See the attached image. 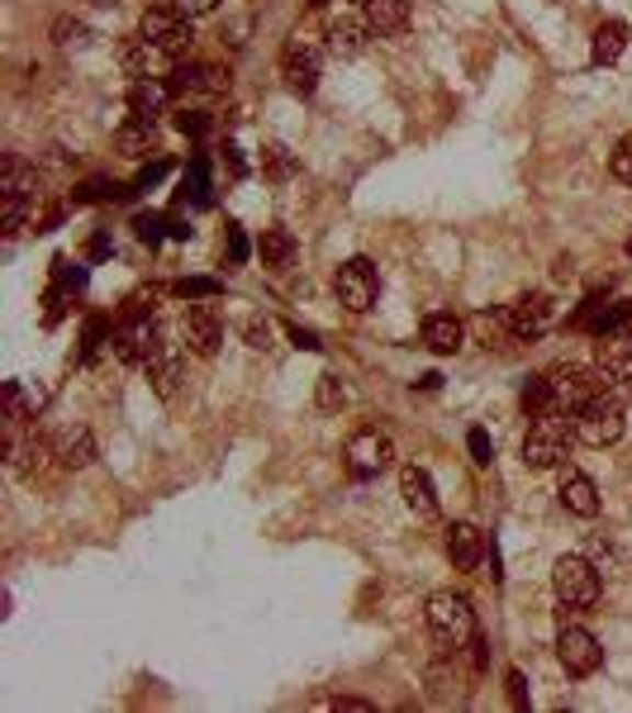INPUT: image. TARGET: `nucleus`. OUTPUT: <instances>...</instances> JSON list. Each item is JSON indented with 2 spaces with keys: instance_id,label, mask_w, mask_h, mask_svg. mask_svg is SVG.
Returning a JSON list of instances; mask_svg holds the SVG:
<instances>
[{
  "instance_id": "obj_28",
  "label": "nucleus",
  "mask_w": 632,
  "mask_h": 713,
  "mask_svg": "<svg viewBox=\"0 0 632 713\" xmlns=\"http://www.w3.org/2000/svg\"><path fill=\"white\" fill-rule=\"evenodd\" d=\"M57 462L63 466H91L95 462V438H91V428H71V433L57 442Z\"/></svg>"
},
{
  "instance_id": "obj_25",
  "label": "nucleus",
  "mask_w": 632,
  "mask_h": 713,
  "mask_svg": "<svg viewBox=\"0 0 632 713\" xmlns=\"http://www.w3.org/2000/svg\"><path fill=\"white\" fill-rule=\"evenodd\" d=\"M0 195L34 200L38 195V171L29 167L24 157H5V162H0Z\"/></svg>"
},
{
  "instance_id": "obj_39",
  "label": "nucleus",
  "mask_w": 632,
  "mask_h": 713,
  "mask_svg": "<svg viewBox=\"0 0 632 713\" xmlns=\"http://www.w3.org/2000/svg\"><path fill=\"white\" fill-rule=\"evenodd\" d=\"M110 195H124L120 185H110V181H86L77 185V205H95V200H110Z\"/></svg>"
},
{
  "instance_id": "obj_43",
  "label": "nucleus",
  "mask_w": 632,
  "mask_h": 713,
  "mask_svg": "<svg viewBox=\"0 0 632 713\" xmlns=\"http://www.w3.org/2000/svg\"><path fill=\"white\" fill-rule=\"evenodd\" d=\"M105 333H110V324H105V319H91V324H86V352H81V356H91V352L100 348V342H105Z\"/></svg>"
},
{
  "instance_id": "obj_26",
  "label": "nucleus",
  "mask_w": 632,
  "mask_h": 713,
  "mask_svg": "<svg viewBox=\"0 0 632 713\" xmlns=\"http://www.w3.org/2000/svg\"><path fill=\"white\" fill-rule=\"evenodd\" d=\"M628 48V24L623 20H605L595 29V43H590V57H595V67H609V63H619Z\"/></svg>"
},
{
  "instance_id": "obj_41",
  "label": "nucleus",
  "mask_w": 632,
  "mask_h": 713,
  "mask_svg": "<svg viewBox=\"0 0 632 713\" xmlns=\"http://www.w3.org/2000/svg\"><path fill=\"white\" fill-rule=\"evenodd\" d=\"M134 228H138V238H143V242H153V248H157V242H162L167 219H162V214H138Z\"/></svg>"
},
{
  "instance_id": "obj_19",
  "label": "nucleus",
  "mask_w": 632,
  "mask_h": 713,
  "mask_svg": "<svg viewBox=\"0 0 632 713\" xmlns=\"http://www.w3.org/2000/svg\"><path fill=\"white\" fill-rule=\"evenodd\" d=\"M448 556L456 570H476L485 556V533L476 523H452L448 528Z\"/></svg>"
},
{
  "instance_id": "obj_45",
  "label": "nucleus",
  "mask_w": 632,
  "mask_h": 713,
  "mask_svg": "<svg viewBox=\"0 0 632 713\" xmlns=\"http://www.w3.org/2000/svg\"><path fill=\"white\" fill-rule=\"evenodd\" d=\"M509 699H514V709H528V680L519 670H509Z\"/></svg>"
},
{
  "instance_id": "obj_11",
  "label": "nucleus",
  "mask_w": 632,
  "mask_h": 713,
  "mask_svg": "<svg viewBox=\"0 0 632 713\" xmlns=\"http://www.w3.org/2000/svg\"><path fill=\"white\" fill-rule=\"evenodd\" d=\"M371 34H376V29H371L366 10H362V14L342 10V14H334V20H328V29H324L328 53H334V57H357V53H366Z\"/></svg>"
},
{
  "instance_id": "obj_13",
  "label": "nucleus",
  "mask_w": 632,
  "mask_h": 713,
  "mask_svg": "<svg viewBox=\"0 0 632 713\" xmlns=\"http://www.w3.org/2000/svg\"><path fill=\"white\" fill-rule=\"evenodd\" d=\"M181 338H185V348H191V352L214 356V352H219V342H224L219 309H214V305H191V309H185V319H181Z\"/></svg>"
},
{
  "instance_id": "obj_35",
  "label": "nucleus",
  "mask_w": 632,
  "mask_h": 713,
  "mask_svg": "<svg viewBox=\"0 0 632 713\" xmlns=\"http://www.w3.org/2000/svg\"><path fill=\"white\" fill-rule=\"evenodd\" d=\"M24 210H29V200H20V195H0V228H5V234H20Z\"/></svg>"
},
{
  "instance_id": "obj_12",
  "label": "nucleus",
  "mask_w": 632,
  "mask_h": 713,
  "mask_svg": "<svg viewBox=\"0 0 632 713\" xmlns=\"http://www.w3.org/2000/svg\"><path fill=\"white\" fill-rule=\"evenodd\" d=\"M110 342H114V356H120V362H128V366L153 362V356L162 352V338H157V324L153 319H124V328Z\"/></svg>"
},
{
  "instance_id": "obj_9",
  "label": "nucleus",
  "mask_w": 632,
  "mask_h": 713,
  "mask_svg": "<svg viewBox=\"0 0 632 713\" xmlns=\"http://www.w3.org/2000/svg\"><path fill=\"white\" fill-rule=\"evenodd\" d=\"M556 656H562V670L566 676H595L599 661H605V652H599V637L590 633V627L580 623H566L562 637H556Z\"/></svg>"
},
{
  "instance_id": "obj_50",
  "label": "nucleus",
  "mask_w": 632,
  "mask_h": 713,
  "mask_svg": "<svg viewBox=\"0 0 632 713\" xmlns=\"http://www.w3.org/2000/svg\"><path fill=\"white\" fill-rule=\"evenodd\" d=\"M291 338H295V348H319V333H309V328H291Z\"/></svg>"
},
{
  "instance_id": "obj_27",
  "label": "nucleus",
  "mask_w": 632,
  "mask_h": 713,
  "mask_svg": "<svg viewBox=\"0 0 632 713\" xmlns=\"http://www.w3.org/2000/svg\"><path fill=\"white\" fill-rule=\"evenodd\" d=\"M114 143H120V152H128V157H153L157 152V128H153V120H128L120 134H114Z\"/></svg>"
},
{
  "instance_id": "obj_53",
  "label": "nucleus",
  "mask_w": 632,
  "mask_h": 713,
  "mask_svg": "<svg viewBox=\"0 0 632 713\" xmlns=\"http://www.w3.org/2000/svg\"><path fill=\"white\" fill-rule=\"evenodd\" d=\"M628 257H632V238H628Z\"/></svg>"
},
{
  "instance_id": "obj_46",
  "label": "nucleus",
  "mask_w": 632,
  "mask_h": 713,
  "mask_svg": "<svg viewBox=\"0 0 632 713\" xmlns=\"http://www.w3.org/2000/svg\"><path fill=\"white\" fill-rule=\"evenodd\" d=\"M177 128H181V134H205L210 120H205V114H177Z\"/></svg>"
},
{
  "instance_id": "obj_14",
  "label": "nucleus",
  "mask_w": 632,
  "mask_h": 713,
  "mask_svg": "<svg viewBox=\"0 0 632 713\" xmlns=\"http://www.w3.org/2000/svg\"><path fill=\"white\" fill-rule=\"evenodd\" d=\"M595 371L605 381L613 385H623L632 381V333L623 328V333H605L599 338V348H595Z\"/></svg>"
},
{
  "instance_id": "obj_48",
  "label": "nucleus",
  "mask_w": 632,
  "mask_h": 713,
  "mask_svg": "<svg viewBox=\"0 0 632 713\" xmlns=\"http://www.w3.org/2000/svg\"><path fill=\"white\" fill-rule=\"evenodd\" d=\"M248 342H252V348H267V342H271V324L252 319V324H248Z\"/></svg>"
},
{
  "instance_id": "obj_24",
  "label": "nucleus",
  "mask_w": 632,
  "mask_h": 713,
  "mask_svg": "<svg viewBox=\"0 0 632 713\" xmlns=\"http://www.w3.org/2000/svg\"><path fill=\"white\" fill-rule=\"evenodd\" d=\"M366 20L381 38L405 34L409 29V0H366Z\"/></svg>"
},
{
  "instance_id": "obj_17",
  "label": "nucleus",
  "mask_w": 632,
  "mask_h": 713,
  "mask_svg": "<svg viewBox=\"0 0 632 713\" xmlns=\"http://www.w3.org/2000/svg\"><path fill=\"white\" fill-rule=\"evenodd\" d=\"M124 71H128V77H157V81H167L177 67H171V53H162L157 43L128 38L124 43Z\"/></svg>"
},
{
  "instance_id": "obj_15",
  "label": "nucleus",
  "mask_w": 632,
  "mask_h": 713,
  "mask_svg": "<svg viewBox=\"0 0 632 713\" xmlns=\"http://www.w3.org/2000/svg\"><path fill=\"white\" fill-rule=\"evenodd\" d=\"M505 314H509L514 338H542V333L552 328V314H556V309H552L548 295H519Z\"/></svg>"
},
{
  "instance_id": "obj_23",
  "label": "nucleus",
  "mask_w": 632,
  "mask_h": 713,
  "mask_svg": "<svg viewBox=\"0 0 632 713\" xmlns=\"http://www.w3.org/2000/svg\"><path fill=\"white\" fill-rule=\"evenodd\" d=\"M562 505L576 513V519H595L599 513V490L585 471H566L562 476Z\"/></svg>"
},
{
  "instance_id": "obj_7",
  "label": "nucleus",
  "mask_w": 632,
  "mask_h": 713,
  "mask_svg": "<svg viewBox=\"0 0 632 713\" xmlns=\"http://www.w3.org/2000/svg\"><path fill=\"white\" fill-rule=\"evenodd\" d=\"M552 376V391H556V409L571 414V409H585L595 395H605V376H599L595 366H556L548 371Z\"/></svg>"
},
{
  "instance_id": "obj_2",
  "label": "nucleus",
  "mask_w": 632,
  "mask_h": 713,
  "mask_svg": "<svg viewBox=\"0 0 632 713\" xmlns=\"http://www.w3.org/2000/svg\"><path fill=\"white\" fill-rule=\"evenodd\" d=\"M428 627H433L442 652H462L476 642V613H471L466 599L452 595V590H438L428 599Z\"/></svg>"
},
{
  "instance_id": "obj_32",
  "label": "nucleus",
  "mask_w": 632,
  "mask_h": 713,
  "mask_svg": "<svg viewBox=\"0 0 632 713\" xmlns=\"http://www.w3.org/2000/svg\"><path fill=\"white\" fill-rule=\"evenodd\" d=\"M181 200H195L200 210L210 205V162L205 157H195V167L185 171V185H181Z\"/></svg>"
},
{
  "instance_id": "obj_47",
  "label": "nucleus",
  "mask_w": 632,
  "mask_h": 713,
  "mask_svg": "<svg viewBox=\"0 0 632 713\" xmlns=\"http://www.w3.org/2000/svg\"><path fill=\"white\" fill-rule=\"evenodd\" d=\"M228 257H234V262L248 257V238H242V228H228Z\"/></svg>"
},
{
  "instance_id": "obj_4",
  "label": "nucleus",
  "mask_w": 632,
  "mask_h": 713,
  "mask_svg": "<svg viewBox=\"0 0 632 713\" xmlns=\"http://www.w3.org/2000/svg\"><path fill=\"white\" fill-rule=\"evenodd\" d=\"M623 428H628V414L609 391L595 395L585 409H576V438L590 442V448H609V442H619Z\"/></svg>"
},
{
  "instance_id": "obj_36",
  "label": "nucleus",
  "mask_w": 632,
  "mask_h": 713,
  "mask_svg": "<svg viewBox=\"0 0 632 713\" xmlns=\"http://www.w3.org/2000/svg\"><path fill=\"white\" fill-rule=\"evenodd\" d=\"M177 295H181V299H210V295H219V281H210V276H185V281H177Z\"/></svg>"
},
{
  "instance_id": "obj_18",
  "label": "nucleus",
  "mask_w": 632,
  "mask_h": 713,
  "mask_svg": "<svg viewBox=\"0 0 632 713\" xmlns=\"http://www.w3.org/2000/svg\"><path fill=\"white\" fill-rule=\"evenodd\" d=\"M399 495H405V505L419 513V519H433L438 513V485H433V476H428L424 466L399 471Z\"/></svg>"
},
{
  "instance_id": "obj_20",
  "label": "nucleus",
  "mask_w": 632,
  "mask_h": 713,
  "mask_svg": "<svg viewBox=\"0 0 632 713\" xmlns=\"http://www.w3.org/2000/svg\"><path fill=\"white\" fill-rule=\"evenodd\" d=\"M466 342V324L456 319V314H428L424 319V348L428 352H438V356H448L456 352Z\"/></svg>"
},
{
  "instance_id": "obj_49",
  "label": "nucleus",
  "mask_w": 632,
  "mask_h": 713,
  "mask_svg": "<svg viewBox=\"0 0 632 713\" xmlns=\"http://www.w3.org/2000/svg\"><path fill=\"white\" fill-rule=\"evenodd\" d=\"M214 5H219V0H177L181 14H210Z\"/></svg>"
},
{
  "instance_id": "obj_8",
  "label": "nucleus",
  "mask_w": 632,
  "mask_h": 713,
  "mask_svg": "<svg viewBox=\"0 0 632 713\" xmlns=\"http://www.w3.org/2000/svg\"><path fill=\"white\" fill-rule=\"evenodd\" d=\"M138 38H148V43H157L162 53L181 57L185 48H191L195 34H191V20H185L181 10H162V5H157V10H148V14L138 20Z\"/></svg>"
},
{
  "instance_id": "obj_34",
  "label": "nucleus",
  "mask_w": 632,
  "mask_h": 713,
  "mask_svg": "<svg viewBox=\"0 0 632 713\" xmlns=\"http://www.w3.org/2000/svg\"><path fill=\"white\" fill-rule=\"evenodd\" d=\"M262 167H267V177H276V181H285L295 171V157L281 148V143H271V148L262 152Z\"/></svg>"
},
{
  "instance_id": "obj_54",
  "label": "nucleus",
  "mask_w": 632,
  "mask_h": 713,
  "mask_svg": "<svg viewBox=\"0 0 632 713\" xmlns=\"http://www.w3.org/2000/svg\"><path fill=\"white\" fill-rule=\"evenodd\" d=\"M314 5H324V0H314Z\"/></svg>"
},
{
  "instance_id": "obj_1",
  "label": "nucleus",
  "mask_w": 632,
  "mask_h": 713,
  "mask_svg": "<svg viewBox=\"0 0 632 713\" xmlns=\"http://www.w3.org/2000/svg\"><path fill=\"white\" fill-rule=\"evenodd\" d=\"M571 433H576V423H571L562 409L538 414L533 428H528V438H523V462L533 466V471H552V466H562V462H566V452H571Z\"/></svg>"
},
{
  "instance_id": "obj_22",
  "label": "nucleus",
  "mask_w": 632,
  "mask_h": 713,
  "mask_svg": "<svg viewBox=\"0 0 632 713\" xmlns=\"http://www.w3.org/2000/svg\"><path fill=\"white\" fill-rule=\"evenodd\" d=\"M171 91H228V71L214 63H185L171 71Z\"/></svg>"
},
{
  "instance_id": "obj_51",
  "label": "nucleus",
  "mask_w": 632,
  "mask_h": 713,
  "mask_svg": "<svg viewBox=\"0 0 632 713\" xmlns=\"http://www.w3.org/2000/svg\"><path fill=\"white\" fill-rule=\"evenodd\" d=\"M334 709H371L366 699H352V694H342V699H334Z\"/></svg>"
},
{
  "instance_id": "obj_6",
  "label": "nucleus",
  "mask_w": 632,
  "mask_h": 713,
  "mask_svg": "<svg viewBox=\"0 0 632 713\" xmlns=\"http://www.w3.org/2000/svg\"><path fill=\"white\" fill-rule=\"evenodd\" d=\"M334 291L352 314H366L371 305H376V295H381V276H376V267H371L366 257H352V262L338 267Z\"/></svg>"
},
{
  "instance_id": "obj_21",
  "label": "nucleus",
  "mask_w": 632,
  "mask_h": 713,
  "mask_svg": "<svg viewBox=\"0 0 632 713\" xmlns=\"http://www.w3.org/2000/svg\"><path fill=\"white\" fill-rule=\"evenodd\" d=\"M171 95V81H157V77H138L134 86H128V114L134 120H157Z\"/></svg>"
},
{
  "instance_id": "obj_52",
  "label": "nucleus",
  "mask_w": 632,
  "mask_h": 713,
  "mask_svg": "<svg viewBox=\"0 0 632 713\" xmlns=\"http://www.w3.org/2000/svg\"><path fill=\"white\" fill-rule=\"evenodd\" d=\"M105 252H110V238H105V234L91 238V257H105Z\"/></svg>"
},
{
  "instance_id": "obj_33",
  "label": "nucleus",
  "mask_w": 632,
  "mask_h": 713,
  "mask_svg": "<svg viewBox=\"0 0 632 713\" xmlns=\"http://www.w3.org/2000/svg\"><path fill=\"white\" fill-rule=\"evenodd\" d=\"M314 399H319L324 414H338L342 405H348V391H342L338 376H319V395H314Z\"/></svg>"
},
{
  "instance_id": "obj_42",
  "label": "nucleus",
  "mask_w": 632,
  "mask_h": 713,
  "mask_svg": "<svg viewBox=\"0 0 632 713\" xmlns=\"http://www.w3.org/2000/svg\"><path fill=\"white\" fill-rule=\"evenodd\" d=\"M162 177H167V162H153V167H143L138 177H134V185H128V195H134V191H148V185H157Z\"/></svg>"
},
{
  "instance_id": "obj_29",
  "label": "nucleus",
  "mask_w": 632,
  "mask_h": 713,
  "mask_svg": "<svg viewBox=\"0 0 632 713\" xmlns=\"http://www.w3.org/2000/svg\"><path fill=\"white\" fill-rule=\"evenodd\" d=\"M148 376H153V391L157 395H177V385H181V356L162 348L148 362Z\"/></svg>"
},
{
  "instance_id": "obj_3",
  "label": "nucleus",
  "mask_w": 632,
  "mask_h": 713,
  "mask_svg": "<svg viewBox=\"0 0 632 713\" xmlns=\"http://www.w3.org/2000/svg\"><path fill=\"white\" fill-rule=\"evenodd\" d=\"M552 585H556V599H562V609H595L599 604V566L590 556H562L552 570Z\"/></svg>"
},
{
  "instance_id": "obj_31",
  "label": "nucleus",
  "mask_w": 632,
  "mask_h": 713,
  "mask_svg": "<svg viewBox=\"0 0 632 713\" xmlns=\"http://www.w3.org/2000/svg\"><path fill=\"white\" fill-rule=\"evenodd\" d=\"M523 409L533 414H548V409H556V391H552V376H528V385H523Z\"/></svg>"
},
{
  "instance_id": "obj_40",
  "label": "nucleus",
  "mask_w": 632,
  "mask_h": 713,
  "mask_svg": "<svg viewBox=\"0 0 632 713\" xmlns=\"http://www.w3.org/2000/svg\"><path fill=\"white\" fill-rule=\"evenodd\" d=\"M153 305H157V291H134L124 299V319H148Z\"/></svg>"
},
{
  "instance_id": "obj_30",
  "label": "nucleus",
  "mask_w": 632,
  "mask_h": 713,
  "mask_svg": "<svg viewBox=\"0 0 632 713\" xmlns=\"http://www.w3.org/2000/svg\"><path fill=\"white\" fill-rule=\"evenodd\" d=\"M257 252H262V262H267V267H291V257H295V238L285 234V228H267L262 242H257Z\"/></svg>"
},
{
  "instance_id": "obj_16",
  "label": "nucleus",
  "mask_w": 632,
  "mask_h": 713,
  "mask_svg": "<svg viewBox=\"0 0 632 713\" xmlns=\"http://www.w3.org/2000/svg\"><path fill=\"white\" fill-rule=\"evenodd\" d=\"M53 456H57V448L43 433H29V438H14L10 442V471H14V476H24V480L43 476Z\"/></svg>"
},
{
  "instance_id": "obj_38",
  "label": "nucleus",
  "mask_w": 632,
  "mask_h": 713,
  "mask_svg": "<svg viewBox=\"0 0 632 713\" xmlns=\"http://www.w3.org/2000/svg\"><path fill=\"white\" fill-rule=\"evenodd\" d=\"M609 167H613V177H619L623 185H632V134L613 148V157H609Z\"/></svg>"
},
{
  "instance_id": "obj_10",
  "label": "nucleus",
  "mask_w": 632,
  "mask_h": 713,
  "mask_svg": "<svg viewBox=\"0 0 632 713\" xmlns=\"http://www.w3.org/2000/svg\"><path fill=\"white\" fill-rule=\"evenodd\" d=\"M319 71H324L319 43L295 38L291 48H285V57H281V77H285V86H291V95H314V91H319Z\"/></svg>"
},
{
  "instance_id": "obj_37",
  "label": "nucleus",
  "mask_w": 632,
  "mask_h": 713,
  "mask_svg": "<svg viewBox=\"0 0 632 713\" xmlns=\"http://www.w3.org/2000/svg\"><path fill=\"white\" fill-rule=\"evenodd\" d=\"M466 448H471V462H476V466H490V462H495L490 433H485V428H471V433H466Z\"/></svg>"
},
{
  "instance_id": "obj_5",
  "label": "nucleus",
  "mask_w": 632,
  "mask_h": 713,
  "mask_svg": "<svg viewBox=\"0 0 632 713\" xmlns=\"http://www.w3.org/2000/svg\"><path fill=\"white\" fill-rule=\"evenodd\" d=\"M342 462H348V471L357 480H371L395 462V442L385 438L381 428H357V433L348 438V448H342Z\"/></svg>"
},
{
  "instance_id": "obj_44",
  "label": "nucleus",
  "mask_w": 632,
  "mask_h": 713,
  "mask_svg": "<svg viewBox=\"0 0 632 713\" xmlns=\"http://www.w3.org/2000/svg\"><path fill=\"white\" fill-rule=\"evenodd\" d=\"M5 414H10V419H14V423H20V419H24V391H20V385H14V381L5 385Z\"/></svg>"
}]
</instances>
